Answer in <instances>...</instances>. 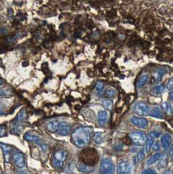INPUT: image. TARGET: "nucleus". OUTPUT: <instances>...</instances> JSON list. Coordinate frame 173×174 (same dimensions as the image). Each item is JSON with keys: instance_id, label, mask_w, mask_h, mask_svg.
I'll use <instances>...</instances> for the list:
<instances>
[{"instance_id": "1", "label": "nucleus", "mask_w": 173, "mask_h": 174, "mask_svg": "<svg viewBox=\"0 0 173 174\" xmlns=\"http://www.w3.org/2000/svg\"><path fill=\"white\" fill-rule=\"evenodd\" d=\"M93 131V128L90 127H77L72 133V141L80 148L85 147L90 142Z\"/></svg>"}, {"instance_id": "2", "label": "nucleus", "mask_w": 173, "mask_h": 174, "mask_svg": "<svg viewBox=\"0 0 173 174\" xmlns=\"http://www.w3.org/2000/svg\"><path fill=\"white\" fill-rule=\"evenodd\" d=\"M80 159L82 163L91 166L95 164L98 160L96 151L93 149H86L81 151L80 155Z\"/></svg>"}, {"instance_id": "3", "label": "nucleus", "mask_w": 173, "mask_h": 174, "mask_svg": "<svg viewBox=\"0 0 173 174\" xmlns=\"http://www.w3.org/2000/svg\"><path fill=\"white\" fill-rule=\"evenodd\" d=\"M67 158V152L64 150L60 149L56 151L51 158V164L56 169L62 168L64 162Z\"/></svg>"}, {"instance_id": "4", "label": "nucleus", "mask_w": 173, "mask_h": 174, "mask_svg": "<svg viewBox=\"0 0 173 174\" xmlns=\"http://www.w3.org/2000/svg\"><path fill=\"white\" fill-rule=\"evenodd\" d=\"M115 166L113 161L108 158H104L102 160L100 166V174H114Z\"/></svg>"}, {"instance_id": "5", "label": "nucleus", "mask_w": 173, "mask_h": 174, "mask_svg": "<svg viewBox=\"0 0 173 174\" xmlns=\"http://www.w3.org/2000/svg\"><path fill=\"white\" fill-rule=\"evenodd\" d=\"M129 136L132 141L137 146H143L145 144L147 140L146 134L144 132L140 131V130L133 131L129 134Z\"/></svg>"}, {"instance_id": "6", "label": "nucleus", "mask_w": 173, "mask_h": 174, "mask_svg": "<svg viewBox=\"0 0 173 174\" xmlns=\"http://www.w3.org/2000/svg\"><path fill=\"white\" fill-rule=\"evenodd\" d=\"M133 111L136 115L142 117L149 115L150 109L146 104L139 102L134 104L133 106Z\"/></svg>"}, {"instance_id": "7", "label": "nucleus", "mask_w": 173, "mask_h": 174, "mask_svg": "<svg viewBox=\"0 0 173 174\" xmlns=\"http://www.w3.org/2000/svg\"><path fill=\"white\" fill-rule=\"evenodd\" d=\"M132 164L129 161L120 162L117 166L118 174H131L132 172Z\"/></svg>"}, {"instance_id": "8", "label": "nucleus", "mask_w": 173, "mask_h": 174, "mask_svg": "<svg viewBox=\"0 0 173 174\" xmlns=\"http://www.w3.org/2000/svg\"><path fill=\"white\" fill-rule=\"evenodd\" d=\"M132 123L135 127L140 129H146L149 126V121L142 117L134 116L131 119Z\"/></svg>"}, {"instance_id": "9", "label": "nucleus", "mask_w": 173, "mask_h": 174, "mask_svg": "<svg viewBox=\"0 0 173 174\" xmlns=\"http://www.w3.org/2000/svg\"><path fill=\"white\" fill-rule=\"evenodd\" d=\"M12 159H13L14 162L16 166H18V168L24 167L25 162L24 155L22 153L18 151L15 152V153L12 154Z\"/></svg>"}, {"instance_id": "10", "label": "nucleus", "mask_w": 173, "mask_h": 174, "mask_svg": "<svg viewBox=\"0 0 173 174\" xmlns=\"http://www.w3.org/2000/svg\"><path fill=\"white\" fill-rule=\"evenodd\" d=\"M24 139L25 140H28L29 142H33L34 143H36L37 144L40 145L42 147V149L43 150H44L47 148L46 145H45L44 143H43L41 140V139L37 136L33 135V134H31L30 133L28 132L25 134Z\"/></svg>"}, {"instance_id": "11", "label": "nucleus", "mask_w": 173, "mask_h": 174, "mask_svg": "<svg viewBox=\"0 0 173 174\" xmlns=\"http://www.w3.org/2000/svg\"><path fill=\"white\" fill-rule=\"evenodd\" d=\"M70 131V126L65 122H61L59 123V128L57 129V133L60 136H65Z\"/></svg>"}, {"instance_id": "12", "label": "nucleus", "mask_w": 173, "mask_h": 174, "mask_svg": "<svg viewBox=\"0 0 173 174\" xmlns=\"http://www.w3.org/2000/svg\"><path fill=\"white\" fill-rule=\"evenodd\" d=\"M172 136L169 133H165L161 138V142L163 149L165 151H167L169 149Z\"/></svg>"}, {"instance_id": "13", "label": "nucleus", "mask_w": 173, "mask_h": 174, "mask_svg": "<svg viewBox=\"0 0 173 174\" xmlns=\"http://www.w3.org/2000/svg\"><path fill=\"white\" fill-rule=\"evenodd\" d=\"M149 75L148 73L144 72L142 73V75L139 77L138 80L137 81L136 85L138 88H141L142 87L145 86L147 82H149Z\"/></svg>"}, {"instance_id": "14", "label": "nucleus", "mask_w": 173, "mask_h": 174, "mask_svg": "<svg viewBox=\"0 0 173 174\" xmlns=\"http://www.w3.org/2000/svg\"><path fill=\"white\" fill-rule=\"evenodd\" d=\"M109 119V113L106 110L99 112L98 115V121L100 125H103L108 121Z\"/></svg>"}, {"instance_id": "15", "label": "nucleus", "mask_w": 173, "mask_h": 174, "mask_svg": "<svg viewBox=\"0 0 173 174\" xmlns=\"http://www.w3.org/2000/svg\"><path fill=\"white\" fill-rule=\"evenodd\" d=\"M149 115H150L151 117H155V118H158V119L163 118L162 110L158 106H154L152 109L150 111Z\"/></svg>"}, {"instance_id": "16", "label": "nucleus", "mask_w": 173, "mask_h": 174, "mask_svg": "<svg viewBox=\"0 0 173 174\" xmlns=\"http://www.w3.org/2000/svg\"><path fill=\"white\" fill-rule=\"evenodd\" d=\"M77 168L80 172L85 173H89L94 171L93 167H92L91 166H89V165L85 164L83 163L77 164Z\"/></svg>"}, {"instance_id": "17", "label": "nucleus", "mask_w": 173, "mask_h": 174, "mask_svg": "<svg viewBox=\"0 0 173 174\" xmlns=\"http://www.w3.org/2000/svg\"><path fill=\"white\" fill-rule=\"evenodd\" d=\"M59 123L57 121H53L48 123L46 125V129L50 132H55L57 131Z\"/></svg>"}, {"instance_id": "18", "label": "nucleus", "mask_w": 173, "mask_h": 174, "mask_svg": "<svg viewBox=\"0 0 173 174\" xmlns=\"http://www.w3.org/2000/svg\"><path fill=\"white\" fill-rule=\"evenodd\" d=\"M162 156V154L160 153H156L155 154L153 155L152 156H150L148 160H147L146 164L149 165V166L154 164L155 162H156L157 161H158L159 160L161 159Z\"/></svg>"}, {"instance_id": "19", "label": "nucleus", "mask_w": 173, "mask_h": 174, "mask_svg": "<svg viewBox=\"0 0 173 174\" xmlns=\"http://www.w3.org/2000/svg\"><path fill=\"white\" fill-rule=\"evenodd\" d=\"M27 117V114H26V110H25V108H23L19 112L18 114H17V115L15 117V121H18V122H21V121H24L26 119Z\"/></svg>"}, {"instance_id": "20", "label": "nucleus", "mask_w": 173, "mask_h": 174, "mask_svg": "<svg viewBox=\"0 0 173 174\" xmlns=\"http://www.w3.org/2000/svg\"><path fill=\"white\" fill-rule=\"evenodd\" d=\"M104 140V136H103V134L100 132H95L93 136V140L94 143H97V144H100Z\"/></svg>"}, {"instance_id": "21", "label": "nucleus", "mask_w": 173, "mask_h": 174, "mask_svg": "<svg viewBox=\"0 0 173 174\" xmlns=\"http://www.w3.org/2000/svg\"><path fill=\"white\" fill-rule=\"evenodd\" d=\"M162 108L163 110L167 114L171 115L173 114V106L171 105L169 103L164 102L162 104Z\"/></svg>"}, {"instance_id": "22", "label": "nucleus", "mask_w": 173, "mask_h": 174, "mask_svg": "<svg viewBox=\"0 0 173 174\" xmlns=\"http://www.w3.org/2000/svg\"><path fill=\"white\" fill-rule=\"evenodd\" d=\"M0 146L2 147V148L3 149V151H4V155H5V160H6V161L8 162V160H9L10 159V151H11V147H8V146H7L5 145H4V144H0Z\"/></svg>"}, {"instance_id": "23", "label": "nucleus", "mask_w": 173, "mask_h": 174, "mask_svg": "<svg viewBox=\"0 0 173 174\" xmlns=\"http://www.w3.org/2000/svg\"><path fill=\"white\" fill-rule=\"evenodd\" d=\"M116 96V91L111 88H107L104 92V97L107 99H112Z\"/></svg>"}, {"instance_id": "24", "label": "nucleus", "mask_w": 173, "mask_h": 174, "mask_svg": "<svg viewBox=\"0 0 173 174\" xmlns=\"http://www.w3.org/2000/svg\"><path fill=\"white\" fill-rule=\"evenodd\" d=\"M164 72L162 70H156L153 73V78L155 82H159L162 80V78L163 76Z\"/></svg>"}, {"instance_id": "25", "label": "nucleus", "mask_w": 173, "mask_h": 174, "mask_svg": "<svg viewBox=\"0 0 173 174\" xmlns=\"http://www.w3.org/2000/svg\"><path fill=\"white\" fill-rule=\"evenodd\" d=\"M165 89V85L160 84L156 87H155V88L152 90V93L154 95H159V94H161L163 92Z\"/></svg>"}, {"instance_id": "26", "label": "nucleus", "mask_w": 173, "mask_h": 174, "mask_svg": "<svg viewBox=\"0 0 173 174\" xmlns=\"http://www.w3.org/2000/svg\"><path fill=\"white\" fill-rule=\"evenodd\" d=\"M153 144H154V139L149 137L146 142V147H145V150L147 153H149V152L151 150V149H152Z\"/></svg>"}, {"instance_id": "27", "label": "nucleus", "mask_w": 173, "mask_h": 174, "mask_svg": "<svg viewBox=\"0 0 173 174\" xmlns=\"http://www.w3.org/2000/svg\"><path fill=\"white\" fill-rule=\"evenodd\" d=\"M102 104L106 109L111 110L113 108V101L110 99H105L102 101Z\"/></svg>"}, {"instance_id": "28", "label": "nucleus", "mask_w": 173, "mask_h": 174, "mask_svg": "<svg viewBox=\"0 0 173 174\" xmlns=\"http://www.w3.org/2000/svg\"><path fill=\"white\" fill-rule=\"evenodd\" d=\"M145 159V151L143 149L139 151L135 156V161L137 162H141Z\"/></svg>"}, {"instance_id": "29", "label": "nucleus", "mask_w": 173, "mask_h": 174, "mask_svg": "<svg viewBox=\"0 0 173 174\" xmlns=\"http://www.w3.org/2000/svg\"><path fill=\"white\" fill-rule=\"evenodd\" d=\"M168 163V156L167 154L162 155L161 158V161L159 163V166L162 168H165L167 166Z\"/></svg>"}, {"instance_id": "30", "label": "nucleus", "mask_w": 173, "mask_h": 174, "mask_svg": "<svg viewBox=\"0 0 173 174\" xmlns=\"http://www.w3.org/2000/svg\"><path fill=\"white\" fill-rule=\"evenodd\" d=\"M104 84H103L102 82H96V85H95V90L96 91L97 93H100L103 91V89H104Z\"/></svg>"}, {"instance_id": "31", "label": "nucleus", "mask_w": 173, "mask_h": 174, "mask_svg": "<svg viewBox=\"0 0 173 174\" xmlns=\"http://www.w3.org/2000/svg\"><path fill=\"white\" fill-rule=\"evenodd\" d=\"M24 129V126L22 124H20V123H18V124H16L15 125V126L12 128V130L15 132H21L22 129Z\"/></svg>"}, {"instance_id": "32", "label": "nucleus", "mask_w": 173, "mask_h": 174, "mask_svg": "<svg viewBox=\"0 0 173 174\" xmlns=\"http://www.w3.org/2000/svg\"><path fill=\"white\" fill-rule=\"evenodd\" d=\"M161 134H162V133L159 132L152 131L149 133V137L151 138H152V139H154L155 138H158L159 136H161Z\"/></svg>"}, {"instance_id": "33", "label": "nucleus", "mask_w": 173, "mask_h": 174, "mask_svg": "<svg viewBox=\"0 0 173 174\" xmlns=\"http://www.w3.org/2000/svg\"><path fill=\"white\" fill-rule=\"evenodd\" d=\"M166 89L167 90H172L173 89V78H171L167 82L166 85Z\"/></svg>"}, {"instance_id": "34", "label": "nucleus", "mask_w": 173, "mask_h": 174, "mask_svg": "<svg viewBox=\"0 0 173 174\" xmlns=\"http://www.w3.org/2000/svg\"><path fill=\"white\" fill-rule=\"evenodd\" d=\"M160 145H159V143L158 142H155L153 146H152V149L155 152H158L160 151Z\"/></svg>"}, {"instance_id": "35", "label": "nucleus", "mask_w": 173, "mask_h": 174, "mask_svg": "<svg viewBox=\"0 0 173 174\" xmlns=\"http://www.w3.org/2000/svg\"><path fill=\"white\" fill-rule=\"evenodd\" d=\"M141 174H157V173L152 169H146L142 171Z\"/></svg>"}, {"instance_id": "36", "label": "nucleus", "mask_w": 173, "mask_h": 174, "mask_svg": "<svg viewBox=\"0 0 173 174\" xmlns=\"http://www.w3.org/2000/svg\"><path fill=\"white\" fill-rule=\"evenodd\" d=\"M6 132V129L3 126H0V137H2L5 135Z\"/></svg>"}, {"instance_id": "37", "label": "nucleus", "mask_w": 173, "mask_h": 174, "mask_svg": "<svg viewBox=\"0 0 173 174\" xmlns=\"http://www.w3.org/2000/svg\"><path fill=\"white\" fill-rule=\"evenodd\" d=\"M5 112L3 110V107H2V104L0 103V115H5Z\"/></svg>"}, {"instance_id": "38", "label": "nucleus", "mask_w": 173, "mask_h": 174, "mask_svg": "<svg viewBox=\"0 0 173 174\" xmlns=\"http://www.w3.org/2000/svg\"><path fill=\"white\" fill-rule=\"evenodd\" d=\"M169 155L173 159V146H172L171 147H169Z\"/></svg>"}, {"instance_id": "39", "label": "nucleus", "mask_w": 173, "mask_h": 174, "mask_svg": "<svg viewBox=\"0 0 173 174\" xmlns=\"http://www.w3.org/2000/svg\"><path fill=\"white\" fill-rule=\"evenodd\" d=\"M169 99L171 101L173 102V89L171 91V93L169 94Z\"/></svg>"}, {"instance_id": "40", "label": "nucleus", "mask_w": 173, "mask_h": 174, "mask_svg": "<svg viewBox=\"0 0 173 174\" xmlns=\"http://www.w3.org/2000/svg\"><path fill=\"white\" fill-rule=\"evenodd\" d=\"M163 174H173V172L170 171V170H167L165 172H164Z\"/></svg>"}, {"instance_id": "41", "label": "nucleus", "mask_w": 173, "mask_h": 174, "mask_svg": "<svg viewBox=\"0 0 173 174\" xmlns=\"http://www.w3.org/2000/svg\"><path fill=\"white\" fill-rule=\"evenodd\" d=\"M4 95H5V92H4V91L2 90H0V97L3 96Z\"/></svg>"}, {"instance_id": "42", "label": "nucleus", "mask_w": 173, "mask_h": 174, "mask_svg": "<svg viewBox=\"0 0 173 174\" xmlns=\"http://www.w3.org/2000/svg\"><path fill=\"white\" fill-rule=\"evenodd\" d=\"M0 66H3V63H2V61L0 59Z\"/></svg>"}, {"instance_id": "43", "label": "nucleus", "mask_w": 173, "mask_h": 174, "mask_svg": "<svg viewBox=\"0 0 173 174\" xmlns=\"http://www.w3.org/2000/svg\"><path fill=\"white\" fill-rule=\"evenodd\" d=\"M2 84H3V82L2 80H0V86H1Z\"/></svg>"}, {"instance_id": "44", "label": "nucleus", "mask_w": 173, "mask_h": 174, "mask_svg": "<svg viewBox=\"0 0 173 174\" xmlns=\"http://www.w3.org/2000/svg\"><path fill=\"white\" fill-rule=\"evenodd\" d=\"M3 174H6V173H3Z\"/></svg>"}, {"instance_id": "45", "label": "nucleus", "mask_w": 173, "mask_h": 174, "mask_svg": "<svg viewBox=\"0 0 173 174\" xmlns=\"http://www.w3.org/2000/svg\"></svg>"}]
</instances>
